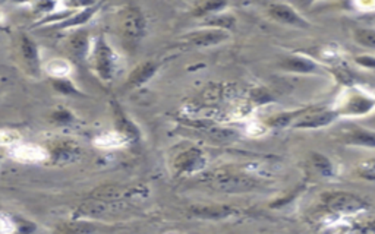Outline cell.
I'll return each mask as SVG.
<instances>
[{
    "mask_svg": "<svg viewBox=\"0 0 375 234\" xmlns=\"http://www.w3.org/2000/svg\"><path fill=\"white\" fill-rule=\"evenodd\" d=\"M21 50L26 63L30 65H37V47L29 37L21 38Z\"/></svg>",
    "mask_w": 375,
    "mask_h": 234,
    "instance_id": "52a82bcc",
    "label": "cell"
},
{
    "mask_svg": "<svg viewBox=\"0 0 375 234\" xmlns=\"http://www.w3.org/2000/svg\"><path fill=\"white\" fill-rule=\"evenodd\" d=\"M356 40L365 47L375 49V31L372 30H359L356 33Z\"/></svg>",
    "mask_w": 375,
    "mask_h": 234,
    "instance_id": "9c48e42d",
    "label": "cell"
},
{
    "mask_svg": "<svg viewBox=\"0 0 375 234\" xmlns=\"http://www.w3.org/2000/svg\"><path fill=\"white\" fill-rule=\"evenodd\" d=\"M97 69L99 72L106 78L110 75V71H112V56H110V50L104 43L99 44V49H97Z\"/></svg>",
    "mask_w": 375,
    "mask_h": 234,
    "instance_id": "277c9868",
    "label": "cell"
},
{
    "mask_svg": "<svg viewBox=\"0 0 375 234\" xmlns=\"http://www.w3.org/2000/svg\"><path fill=\"white\" fill-rule=\"evenodd\" d=\"M359 173L362 174L364 177H368V178H375V160H371V161H367V162H362L359 167Z\"/></svg>",
    "mask_w": 375,
    "mask_h": 234,
    "instance_id": "8fae6325",
    "label": "cell"
},
{
    "mask_svg": "<svg viewBox=\"0 0 375 234\" xmlns=\"http://www.w3.org/2000/svg\"><path fill=\"white\" fill-rule=\"evenodd\" d=\"M248 133L251 136H261L266 133V128L260 125V123H251V125L248 126Z\"/></svg>",
    "mask_w": 375,
    "mask_h": 234,
    "instance_id": "4fadbf2b",
    "label": "cell"
},
{
    "mask_svg": "<svg viewBox=\"0 0 375 234\" xmlns=\"http://www.w3.org/2000/svg\"><path fill=\"white\" fill-rule=\"evenodd\" d=\"M152 74H154V66L152 65H143L141 67H138L136 71L132 74L129 78V85H140L143 82H145Z\"/></svg>",
    "mask_w": 375,
    "mask_h": 234,
    "instance_id": "8992f818",
    "label": "cell"
},
{
    "mask_svg": "<svg viewBox=\"0 0 375 234\" xmlns=\"http://www.w3.org/2000/svg\"><path fill=\"white\" fill-rule=\"evenodd\" d=\"M122 26H123V34L128 40L140 38L144 28V22H143V17L140 15V12L134 9L128 10L127 15H125L123 18Z\"/></svg>",
    "mask_w": 375,
    "mask_h": 234,
    "instance_id": "7a4b0ae2",
    "label": "cell"
},
{
    "mask_svg": "<svg viewBox=\"0 0 375 234\" xmlns=\"http://www.w3.org/2000/svg\"><path fill=\"white\" fill-rule=\"evenodd\" d=\"M356 6L359 8V9H362L364 12H374L375 10V2H359V3H356Z\"/></svg>",
    "mask_w": 375,
    "mask_h": 234,
    "instance_id": "5bb4252c",
    "label": "cell"
},
{
    "mask_svg": "<svg viewBox=\"0 0 375 234\" xmlns=\"http://www.w3.org/2000/svg\"><path fill=\"white\" fill-rule=\"evenodd\" d=\"M269 12H270V15L274 19H277L279 22H282V24L296 25V26L305 24V21L298 15L296 10H294V9H292L287 5H279V3L271 5L270 9H269Z\"/></svg>",
    "mask_w": 375,
    "mask_h": 234,
    "instance_id": "3957f363",
    "label": "cell"
},
{
    "mask_svg": "<svg viewBox=\"0 0 375 234\" xmlns=\"http://www.w3.org/2000/svg\"><path fill=\"white\" fill-rule=\"evenodd\" d=\"M88 47V41L86 34H77L71 41V50L77 54V56H82Z\"/></svg>",
    "mask_w": 375,
    "mask_h": 234,
    "instance_id": "ba28073f",
    "label": "cell"
},
{
    "mask_svg": "<svg viewBox=\"0 0 375 234\" xmlns=\"http://www.w3.org/2000/svg\"><path fill=\"white\" fill-rule=\"evenodd\" d=\"M328 206L333 212H343V214L351 215L360 211V208H362V202L355 197L337 194V195H333L331 199H328Z\"/></svg>",
    "mask_w": 375,
    "mask_h": 234,
    "instance_id": "6da1fadb",
    "label": "cell"
},
{
    "mask_svg": "<svg viewBox=\"0 0 375 234\" xmlns=\"http://www.w3.org/2000/svg\"><path fill=\"white\" fill-rule=\"evenodd\" d=\"M94 228L88 224H71L65 227V234H88Z\"/></svg>",
    "mask_w": 375,
    "mask_h": 234,
    "instance_id": "30bf717a",
    "label": "cell"
},
{
    "mask_svg": "<svg viewBox=\"0 0 375 234\" xmlns=\"http://www.w3.org/2000/svg\"><path fill=\"white\" fill-rule=\"evenodd\" d=\"M204 164V158L201 156L200 151H189V154L184 156L182 158H180V162H179V166L185 169V170H196L198 167H201Z\"/></svg>",
    "mask_w": 375,
    "mask_h": 234,
    "instance_id": "5b68a950",
    "label": "cell"
},
{
    "mask_svg": "<svg viewBox=\"0 0 375 234\" xmlns=\"http://www.w3.org/2000/svg\"><path fill=\"white\" fill-rule=\"evenodd\" d=\"M56 87H58V90H61V91H63V92H69V91H72V90H74L72 85L66 84V82H59V84H56Z\"/></svg>",
    "mask_w": 375,
    "mask_h": 234,
    "instance_id": "9a60e30c",
    "label": "cell"
},
{
    "mask_svg": "<svg viewBox=\"0 0 375 234\" xmlns=\"http://www.w3.org/2000/svg\"><path fill=\"white\" fill-rule=\"evenodd\" d=\"M94 9H88V10H84V12H81L78 13L77 17H74L72 19H69L65 22V26H69V25H78V24H84L90 17H91V13H93Z\"/></svg>",
    "mask_w": 375,
    "mask_h": 234,
    "instance_id": "7c38bea8",
    "label": "cell"
}]
</instances>
